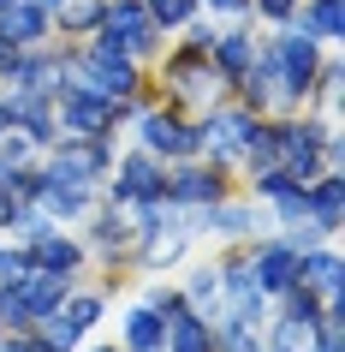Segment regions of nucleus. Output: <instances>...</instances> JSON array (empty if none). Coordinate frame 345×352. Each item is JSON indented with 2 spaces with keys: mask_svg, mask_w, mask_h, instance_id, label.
<instances>
[{
  "mask_svg": "<svg viewBox=\"0 0 345 352\" xmlns=\"http://www.w3.org/2000/svg\"><path fill=\"white\" fill-rule=\"evenodd\" d=\"M60 126L72 131V138H95V131L113 126V102H102L90 90H66L60 96Z\"/></svg>",
  "mask_w": 345,
  "mask_h": 352,
  "instance_id": "f257e3e1",
  "label": "nucleus"
},
{
  "mask_svg": "<svg viewBox=\"0 0 345 352\" xmlns=\"http://www.w3.org/2000/svg\"><path fill=\"white\" fill-rule=\"evenodd\" d=\"M274 60H280V78H286L292 96L309 90V78H316V36H304V30H292V36L274 42Z\"/></svg>",
  "mask_w": 345,
  "mask_h": 352,
  "instance_id": "f03ea898",
  "label": "nucleus"
},
{
  "mask_svg": "<svg viewBox=\"0 0 345 352\" xmlns=\"http://www.w3.org/2000/svg\"><path fill=\"white\" fill-rule=\"evenodd\" d=\"M250 131H256V120H250V113H215V120H209V126L197 131V144H209L215 155H244Z\"/></svg>",
  "mask_w": 345,
  "mask_h": 352,
  "instance_id": "7ed1b4c3",
  "label": "nucleus"
},
{
  "mask_svg": "<svg viewBox=\"0 0 345 352\" xmlns=\"http://www.w3.org/2000/svg\"><path fill=\"white\" fill-rule=\"evenodd\" d=\"M143 144H149V155H197V131L191 126H179V120H167V113H149L143 120Z\"/></svg>",
  "mask_w": 345,
  "mask_h": 352,
  "instance_id": "20e7f679",
  "label": "nucleus"
},
{
  "mask_svg": "<svg viewBox=\"0 0 345 352\" xmlns=\"http://www.w3.org/2000/svg\"><path fill=\"white\" fill-rule=\"evenodd\" d=\"M250 275H256L262 293H286L292 280H298V251H292V245H268V251L250 263Z\"/></svg>",
  "mask_w": 345,
  "mask_h": 352,
  "instance_id": "39448f33",
  "label": "nucleus"
},
{
  "mask_svg": "<svg viewBox=\"0 0 345 352\" xmlns=\"http://www.w3.org/2000/svg\"><path fill=\"white\" fill-rule=\"evenodd\" d=\"M42 30H48V12H42V6H30V0H6V6H0V36L12 42V48L36 42Z\"/></svg>",
  "mask_w": 345,
  "mask_h": 352,
  "instance_id": "423d86ee",
  "label": "nucleus"
},
{
  "mask_svg": "<svg viewBox=\"0 0 345 352\" xmlns=\"http://www.w3.org/2000/svg\"><path fill=\"white\" fill-rule=\"evenodd\" d=\"M298 275H304V287L327 293V311H340V257H333V251H309V257L298 263Z\"/></svg>",
  "mask_w": 345,
  "mask_h": 352,
  "instance_id": "0eeeda50",
  "label": "nucleus"
},
{
  "mask_svg": "<svg viewBox=\"0 0 345 352\" xmlns=\"http://www.w3.org/2000/svg\"><path fill=\"white\" fill-rule=\"evenodd\" d=\"M161 191H167V179L155 167V155H131L126 179H119V197H161Z\"/></svg>",
  "mask_w": 345,
  "mask_h": 352,
  "instance_id": "6e6552de",
  "label": "nucleus"
},
{
  "mask_svg": "<svg viewBox=\"0 0 345 352\" xmlns=\"http://www.w3.org/2000/svg\"><path fill=\"white\" fill-rule=\"evenodd\" d=\"M161 340H167V322L149 305H137V311L126 316V346L131 352H161Z\"/></svg>",
  "mask_w": 345,
  "mask_h": 352,
  "instance_id": "1a4fd4ad",
  "label": "nucleus"
},
{
  "mask_svg": "<svg viewBox=\"0 0 345 352\" xmlns=\"http://www.w3.org/2000/svg\"><path fill=\"white\" fill-rule=\"evenodd\" d=\"M167 191H173L179 204H215V197H220V179H215V173H202V167H179V173L167 179Z\"/></svg>",
  "mask_w": 345,
  "mask_h": 352,
  "instance_id": "9d476101",
  "label": "nucleus"
},
{
  "mask_svg": "<svg viewBox=\"0 0 345 352\" xmlns=\"http://www.w3.org/2000/svg\"><path fill=\"white\" fill-rule=\"evenodd\" d=\"M78 263V245L72 239H54V233H42L36 251H30V269H48V275H66Z\"/></svg>",
  "mask_w": 345,
  "mask_h": 352,
  "instance_id": "9b49d317",
  "label": "nucleus"
},
{
  "mask_svg": "<svg viewBox=\"0 0 345 352\" xmlns=\"http://www.w3.org/2000/svg\"><path fill=\"white\" fill-rule=\"evenodd\" d=\"M304 209H316V221H322V233H333V227H340V179L327 173V179H322L316 191L304 186Z\"/></svg>",
  "mask_w": 345,
  "mask_h": 352,
  "instance_id": "f8f14e48",
  "label": "nucleus"
},
{
  "mask_svg": "<svg viewBox=\"0 0 345 352\" xmlns=\"http://www.w3.org/2000/svg\"><path fill=\"white\" fill-rule=\"evenodd\" d=\"M209 48H215V60H220V72H250V66H256V42L250 36H215V42H209Z\"/></svg>",
  "mask_w": 345,
  "mask_h": 352,
  "instance_id": "ddd939ff",
  "label": "nucleus"
},
{
  "mask_svg": "<svg viewBox=\"0 0 345 352\" xmlns=\"http://www.w3.org/2000/svg\"><path fill=\"white\" fill-rule=\"evenodd\" d=\"M304 36H316V42L340 36V0H309L304 6Z\"/></svg>",
  "mask_w": 345,
  "mask_h": 352,
  "instance_id": "4468645a",
  "label": "nucleus"
},
{
  "mask_svg": "<svg viewBox=\"0 0 345 352\" xmlns=\"http://www.w3.org/2000/svg\"><path fill=\"white\" fill-rule=\"evenodd\" d=\"M42 204L54 209V215H84L90 191H84V186H60V179H48V186H42Z\"/></svg>",
  "mask_w": 345,
  "mask_h": 352,
  "instance_id": "2eb2a0df",
  "label": "nucleus"
},
{
  "mask_svg": "<svg viewBox=\"0 0 345 352\" xmlns=\"http://www.w3.org/2000/svg\"><path fill=\"white\" fill-rule=\"evenodd\" d=\"M173 352H209V322L202 316H179L173 322Z\"/></svg>",
  "mask_w": 345,
  "mask_h": 352,
  "instance_id": "dca6fc26",
  "label": "nucleus"
},
{
  "mask_svg": "<svg viewBox=\"0 0 345 352\" xmlns=\"http://www.w3.org/2000/svg\"><path fill=\"white\" fill-rule=\"evenodd\" d=\"M24 322H30V311L19 305V293H12V287H0V329H24Z\"/></svg>",
  "mask_w": 345,
  "mask_h": 352,
  "instance_id": "f3484780",
  "label": "nucleus"
},
{
  "mask_svg": "<svg viewBox=\"0 0 345 352\" xmlns=\"http://www.w3.org/2000/svg\"><path fill=\"white\" fill-rule=\"evenodd\" d=\"M60 19L72 24V30H90V24H102V6H95V0H72V6H66Z\"/></svg>",
  "mask_w": 345,
  "mask_h": 352,
  "instance_id": "a211bd4d",
  "label": "nucleus"
},
{
  "mask_svg": "<svg viewBox=\"0 0 345 352\" xmlns=\"http://www.w3.org/2000/svg\"><path fill=\"white\" fill-rule=\"evenodd\" d=\"M149 19H161V24H185V19H191V0H149Z\"/></svg>",
  "mask_w": 345,
  "mask_h": 352,
  "instance_id": "6ab92c4d",
  "label": "nucleus"
},
{
  "mask_svg": "<svg viewBox=\"0 0 345 352\" xmlns=\"http://www.w3.org/2000/svg\"><path fill=\"white\" fill-rule=\"evenodd\" d=\"M244 227H250L244 209H215V233H244Z\"/></svg>",
  "mask_w": 345,
  "mask_h": 352,
  "instance_id": "aec40b11",
  "label": "nucleus"
},
{
  "mask_svg": "<svg viewBox=\"0 0 345 352\" xmlns=\"http://www.w3.org/2000/svg\"><path fill=\"white\" fill-rule=\"evenodd\" d=\"M215 287H220V280H215V269H197V280H191V293H197V298H215Z\"/></svg>",
  "mask_w": 345,
  "mask_h": 352,
  "instance_id": "412c9836",
  "label": "nucleus"
},
{
  "mask_svg": "<svg viewBox=\"0 0 345 352\" xmlns=\"http://www.w3.org/2000/svg\"><path fill=\"white\" fill-rule=\"evenodd\" d=\"M256 6H262L268 19H286V12H292V6H298V0H256Z\"/></svg>",
  "mask_w": 345,
  "mask_h": 352,
  "instance_id": "4be33fe9",
  "label": "nucleus"
},
{
  "mask_svg": "<svg viewBox=\"0 0 345 352\" xmlns=\"http://www.w3.org/2000/svg\"><path fill=\"white\" fill-rule=\"evenodd\" d=\"M0 66H6V72L19 66V48H12V42H6V36H0Z\"/></svg>",
  "mask_w": 345,
  "mask_h": 352,
  "instance_id": "5701e85b",
  "label": "nucleus"
},
{
  "mask_svg": "<svg viewBox=\"0 0 345 352\" xmlns=\"http://www.w3.org/2000/svg\"><path fill=\"white\" fill-rule=\"evenodd\" d=\"M0 352H54V346H36V340H19V346H0Z\"/></svg>",
  "mask_w": 345,
  "mask_h": 352,
  "instance_id": "b1692460",
  "label": "nucleus"
},
{
  "mask_svg": "<svg viewBox=\"0 0 345 352\" xmlns=\"http://www.w3.org/2000/svg\"><path fill=\"white\" fill-rule=\"evenodd\" d=\"M209 6H220V12H244L250 0H209Z\"/></svg>",
  "mask_w": 345,
  "mask_h": 352,
  "instance_id": "393cba45",
  "label": "nucleus"
},
{
  "mask_svg": "<svg viewBox=\"0 0 345 352\" xmlns=\"http://www.w3.org/2000/svg\"><path fill=\"white\" fill-rule=\"evenodd\" d=\"M6 126H12V108H0V138H6Z\"/></svg>",
  "mask_w": 345,
  "mask_h": 352,
  "instance_id": "a878e982",
  "label": "nucleus"
}]
</instances>
